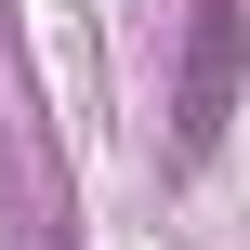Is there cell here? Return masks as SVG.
<instances>
[{"label":"cell","instance_id":"1","mask_svg":"<svg viewBox=\"0 0 250 250\" xmlns=\"http://www.w3.org/2000/svg\"><path fill=\"white\" fill-rule=\"evenodd\" d=\"M237 66H250V13L237 0H198L185 26V79H171V158H211L224 119H237Z\"/></svg>","mask_w":250,"mask_h":250}]
</instances>
